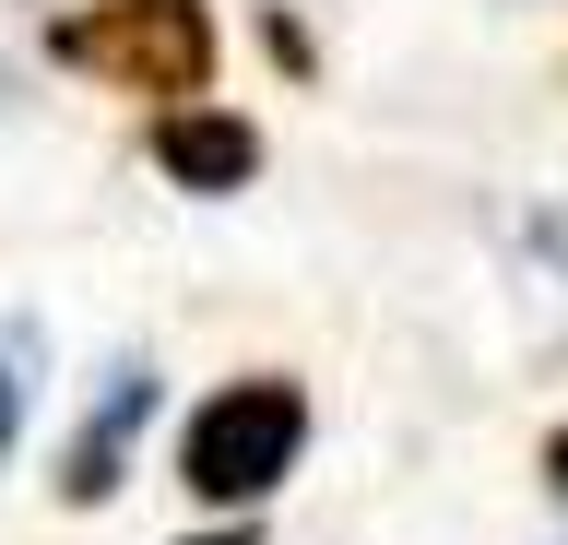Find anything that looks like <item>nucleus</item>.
<instances>
[{
  "instance_id": "obj_1",
  "label": "nucleus",
  "mask_w": 568,
  "mask_h": 545,
  "mask_svg": "<svg viewBox=\"0 0 568 545\" xmlns=\"http://www.w3.org/2000/svg\"><path fill=\"white\" fill-rule=\"evenodd\" d=\"M48 60L106 95L202 108L225 72V24H213V0H71V12H48Z\"/></svg>"
},
{
  "instance_id": "obj_2",
  "label": "nucleus",
  "mask_w": 568,
  "mask_h": 545,
  "mask_svg": "<svg viewBox=\"0 0 568 545\" xmlns=\"http://www.w3.org/2000/svg\"><path fill=\"white\" fill-rule=\"evenodd\" d=\"M308 451V380H284V367H237V380H213L190 403V427H178V486L213 509V522H261L284 474Z\"/></svg>"
},
{
  "instance_id": "obj_3",
  "label": "nucleus",
  "mask_w": 568,
  "mask_h": 545,
  "mask_svg": "<svg viewBox=\"0 0 568 545\" xmlns=\"http://www.w3.org/2000/svg\"><path fill=\"white\" fill-rule=\"evenodd\" d=\"M142 154H154V179L190 190V202H237L273 143H261L248 108H213V95H202V108H154V119H142Z\"/></svg>"
},
{
  "instance_id": "obj_4",
  "label": "nucleus",
  "mask_w": 568,
  "mask_h": 545,
  "mask_svg": "<svg viewBox=\"0 0 568 545\" xmlns=\"http://www.w3.org/2000/svg\"><path fill=\"white\" fill-rule=\"evenodd\" d=\"M154 403H166V380H154V367H106V392L83 403V427L60 438V474H48V486H60V509H106L119 498V474H131V451H142V427H154Z\"/></svg>"
},
{
  "instance_id": "obj_5",
  "label": "nucleus",
  "mask_w": 568,
  "mask_h": 545,
  "mask_svg": "<svg viewBox=\"0 0 568 545\" xmlns=\"http://www.w3.org/2000/svg\"><path fill=\"white\" fill-rule=\"evenodd\" d=\"M36 367H48V332L0 321V463H12V427H24V403H36Z\"/></svg>"
},
{
  "instance_id": "obj_6",
  "label": "nucleus",
  "mask_w": 568,
  "mask_h": 545,
  "mask_svg": "<svg viewBox=\"0 0 568 545\" xmlns=\"http://www.w3.org/2000/svg\"><path fill=\"white\" fill-rule=\"evenodd\" d=\"M261 37H273V60L296 83H320V48H308V24H296V12H261Z\"/></svg>"
},
{
  "instance_id": "obj_7",
  "label": "nucleus",
  "mask_w": 568,
  "mask_h": 545,
  "mask_svg": "<svg viewBox=\"0 0 568 545\" xmlns=\"http://www.w3.org/2000/svg\"><path fill=\"white\" fill-rule=\"evenodd\" d=\"M532 463H545V486L568 498V427H545V451H532Z\"/></svg>"
},
{
  "instance_id": "obj_8",
  "label": "nucleus",
  "mask_w": 568,
  "mask_h": 545,
  "mask_svg": "<svg viewBox=\"0 0 568 545\" xmlns=\"http://www.w3.org/2000/svg\"><path fill=\"white\" fill-rule=\"evenodd\" d=\"M178 545H261V522H202V534H178Z\"/></svg>"
}]
</instances>
